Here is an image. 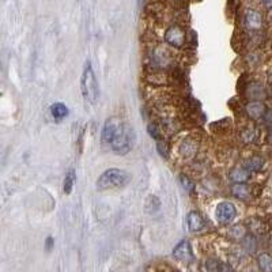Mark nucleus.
Segmentation results:
<instances>
[{
  "label": "nucleus",
  "instance_id": "obj_6",
  "mask_svg": "<svg viewBox=\"0 0 272 272\" xmlns=\"http://www.w3.org/2000/svg\"><path fill=\"white\" fill-rule=\"evenodd\" d=\"M244 25L251 32H259L264 25L262 14L256 10H246L244 15Z\"/></svg>",
  "mask_w": 272,
  "mask_h": 272
},
{
  "label": "nucleus",
  "instance_id": "obj_2",
  "mask_svg": "<svg viewBox=\"0 0 272 272\" xmlns=\"http://www.w3.org/2000/svg\"><path fill=\"white\" fill-rule=\"evenodd\" d=\"M80 89H82V96L85 98L86 102H89L91 105H96L100 97V89L97 83V78L90 61H87L82 72V79H80Z\"/></svg>",
  "mask_w": 272,
  "mask_h": 272
},
{
  "label": "nucleus",
  "instance_id": "obj_12",
  "mask_svg": "<svg viewBox=\"0 0 272 272\" xmlns=\"http://www.w3.org/2000/svg\"><path fill=\"white\" fill-rule=\"evenodd\" d=\"M231 193L233 196L241 200H248L251 198V189L245 184H235L234 187L231 188Z\"/></svg>",
  "mask_w": 272,
  "mask_h": 272
},
{
  "label": "nucleus",
  "instance_id": "obj_17",
  "mask_svg": "<svg viewBox=\"0 0 272 272\" xmlns=\"http://www.w3.org/2000/svg\"><path fill=\"white\" fill-rule=\"evenodd\" d=\"M198 150V144H195V142L192 140H185L181 147V154L184 157H192Z\"/></svg>",
  "mask_w": 272,
  "mask_h": 272
},
{
  "label": "nucleus",
  "instance_id": "obj_13",
  "mask_svg": "<svg viewBox=\"0 0 272 272\" xmlns=\"http://www.w3.org/2000/svg\"><path fill=\"white\" fill-rule=\"evenodd\" d=\"M51 114L56 120H61V118L68 116V108L65 107L64 104H61V102H56V104H54L51 107Z\"/></svg>",
  "mask_w": 272,
  "mask_h": 272
},
{
  "label": "nucleus",
  "instance_id": "obj_23",
  "mask_svg": "<svg viewBox=\"0 0 272 272\" xmlns=\"http://www.w3.org/2000/svg\"><path fill=\"white\" fill-rule=\"evenodd\" d=\"M215 272H233V270H231L230 266H227V264H220V263H219Z\"/></svg>",
  "mask_w": 272,
  "mask_h": 272
},
{
  "label": "nucleus",
  "instance_id": "obj_28",
  "mask_svg": "<svg viewBox=\"0 0 272 272\" xmlns=\"http://www.w3.org/2000/svg\"><path fill=\"white\" fill-rule=\"evenodd\" d=\"M271 132H272V131H271Z\"/></svg>",
  "mask_w": 272,
  "mask_h": 272
},
{
  "label": "nucleus",
  "instance_id": "obj_16",
  "mask_svg": "<svg viewBox=\"0 0 272 272\" xmlns=\"http://www.w3.org/2000/svg\"><path fill=\"white\" fill-rule=\"evenodd\" d=\"M74 184H75V171L68 170V173L65 174L64 185H63L65 195H69V193L72 192V189H74Z\"/></svg>",
  "mask_w": 272,
  "mask_h": 272
},
{
  "label": "nucleus",
  "instance_id": "obj_11",
  "mask_svg": "<svg viewBox=\"0 0 272 272\" xmlns=\"http://www.w3.org/2000/svg\"><path fill=\"white\" fill-rule=\"evenodd\" d=\"M188 227L191 231L193 233H196V231H200V230L204 227V219L202 218V215L196 211H191V213L188 214Z\"/></svg>",
  "mask_w": 272,
  "mask_h": 272
},
{
  "label": "nucleus",
  "instance_id": "obj_20",
  "mask_svg": "<svg viewBox=\"0 0 272 272\" xmlns=\"http://www.w3.org/2000/svg\"><path fill=\"white\" fill-rule=\"evenodd\" d=\"M235 234V240H241L244 235H245V231H244V229L241 227V226H235V227H233V229L230 230V235H234Z\"/></svg>",
  "mask_w": 272,
  "mask_h": 272
},
{
  "label": "nucleus",
  "instance_id": "obj_9",
  "mask_svg": "<svg viewBox=\"0 0 272 272\" xmlns=\"http://www.w3.org/2000/svg\"><path fill=\"white\" fill-rule=\"evenodd\" d=\"M248 116L252 118V120H259L262 118L264 114H266V107L264 104L260 101H252L249 102L245 108Z\"/></svg>",
  "mask_w": 272,
  "mask_h": 272
},
{
  "label": "nucleus",
  "instance_id": "obj_10",
  "mask_svg": "<svg viewBox=\"0 0 272 272\" xmlns=\"http://www.w3.org/2000/svg\"><path fill=\"white\" fill-rule=\"evenodd\" d=\"M249 176H251V171L246 167H234L229 173L230 180L235 184H245L249 180Z\"/></svg>",
  "mask_w": 272,
  "mask_h": 272
},
{
  "label": "nucleus",
  "instance_id": "obj_22",
  "mask_svg": "<svg viewBox=\"0 0 272 272\" xmlns=\"http://www.w3.org/2000/svg\"><path fill=\"white\" fill-rule=\"evenodd\" d=\"M147 129H149V134L151 138H154V139L160 138V129H158L157 125H154V124H150L149 128Z\"/></svg>",
  "mask_w": 272,
  "mask_h": 272
},
{
  "label": "nucleus",
  "instance_id": "obj_26",
  "mask_svg": "<svg viewBox=\"0 0 272 272\" xmlns=\"http://www.w3.org/2000/svg\"><path fill=\"white\" fill-rule=\"evenodd\" d=\"M268 82H270V85H272V71L268 74Z\"/></svg>",
  "mask_w": 272,
  "mask_h": 272
},
{
  "label": "nucleus",
  "instance_id": "obj_19",
  "mask_svg": "<svg viewBox=\"0 0 272 272\" xmlns=\"http://www.w3.org/2000/svg\"><path fill=\"white\" fill-rule=\"evenodd\" d=\"M241 138H242V142L244 143H251L255 139V129L253 128H245L241 134Z\"/></svg>",
  "mask_w": 272,
  "mask_h": 272
},
{
  "label": "nucleus",
  "instance_id": "obj_25",
  "mask_svg": "<svg viewBox=\"0 0 272 272\" xmlns=\"http://www.w3.org/2000/svg\"><path fill=\"white\" fill-rule=\"evenodd\" d=\"M52 248V238L51 237H48V240H47V249H51Z\"/></svg>",
  "mask_w": 272,
  "mask_h": 272
},
{
  "label": "nucleus",
  "instance_id": "obj_7",
  "mask_svg": "<svg viewBox=\"0 0 272 272\" xmlns=\"http://www.w3.org/2000/svg\"><path fill=\"white\" fill-rule=\"evenodd\" d=\"M173 257L182 263H189L193 260V253L191 244L188 241H181L180 244L173 249Z\"/></svg>",
  "mask_w": 272,
  "mask_h": 272
},
{
  "label": "nucleus",
  "instance_id": "obj_8",
  "mask_svg": "<svg viewBox=\"0 0 272 272\" xmlns=\"http://www.w3.org/2000/svg\"><path fill=\"white\" fill-rule=\"evenodd\" d=\"M120 124H121V121H120L118 118L113 117L108 120L107 123H105V125H104V128H102V143H112L113 138H114V135L117 132Z\"/></svg>",
  "mask_w": 272,
  "mask_h": 272
},
{
  "label": "nucleus",
  "instance_id": "obj_3",
  "mask_svg": "<svg viewBox=\"0 0 272 272\" xmlns=\"http://www.w3.org/2000/svg\"><path fill=\"white\" fill-rule=\"evenodd\" d=\"M135 142V134L132 127H129L128 124L121 123L118 127L117 132L113 138L110 147L118 155L128 154Z\"/></svg>",
  "mask_w": 272,
  "mask_h": 272
},
{
  "label": "nucleus",
  "instance_id": "obj_5",
  "mask_svg": "<svg viewBox=\"0 0 272 272\" xmlns=\"http://www.w3.org/2000/svg\"><path fill=\"white\" fill-rule=\"evenodd\" d=\"M235 215H237V210H235L234 204L230 202H222L217 206L215 210V218L219 223L229 224L234 220Z\"/></svg>",
  "mask_w": 272,
  "mask_h": 272
},
{
  "label": "nucleus",
  "instance_id": "obj_14",
  "mask_svg": "<svg viewBox=\"0 0 272 272\" xmlns=\"http://www.w3.org/2000/svg\"><path fill=\"white\" fill-rule=\"evenodd\" d=\"M259 267L263 272H272V256L268 253H262L257 257Z\"/></svg>",
  "mask_w": 272,
  "mask_h": 272
},
{
  "label": "nucleus",
  "instance_id": "obj_18",
  "mask_svg": "<svg viewBox=\"0 0 272 272\" xmlns=\"http://www.w3.org/2000/svg\"><path fill=\"white\" fill-rule=\"evenodd\" d=\"M263 163H264L263 158H260V157H252L251 160L248 161V167H246V169L249 171L260 170L263 167Z\"/></svg>",
  "mask_w": 272,
  "mask_h": 272
},
{
  "label": "nucleus",
  "instance_id": "obj_4",
  "mask_svg": "<svg viewBox=\"0 0 272 272\" xmlns=\"http://www.w3.org/2000/svg\"><path fill=\"white\" fill-rule=\"evenodd\" d=\"M165 41L170 47L174 48H182L187 43V32L180 25H171L165 32Z\"/></svg>",
  "mask_w": 272,
  "mask_h": 272
},
{
  "label": "nucleus",
  "instance_id": "obj_27",
  "mask_svg": "<svg viewBox=\"0 0 272 272\" xmlns=\"http://www.w3.org/2000/svg\"><path fill=\"white\" fill-rule=\"evenodd\" d=\"M263 1H264V3H268V1H271V0H263Z\"/></svg>",
  "mask_w": 272,
  "mask_h": 272
},
{
  "label": "nucleus",
  "instance_id": "obj_15",
  "mask_svg": "<svg viewBox=\"0 0 272 272\" xmlns=\"http://www.w3.org/2000/svg\"><path fill=\"white\" fill-rule=\"evenodd\" d=\"M144 207H146V211L150 214H154L157 213V211H160V199L157 198V196H154V195H150L149 198H147V200H146V206H144Z\"/></svg>",
  "mask_w": 272,
  "mask_h": 272
},
{
  "label": "nucleus",
  "instance_id": "obj_24",
  "mask_svg": "<svg viewBox=\"0 0 272 272\" xmlns=\"http://www.w3.org/2000/svg\"><path fill=\"white\" fill-rule=\"evenodd\" d=\"M157 147H158V150H160V153L162 157H167V150H166V146H163V149H162V144L158 143L157 144Z\"/></svg>",
  "mask_w": 272,
  "mask_h": 272
},
{
  "label": "nucleus",
  "instance_id": "obj_1",
  "mask_svg": "<svg viewBox=\"0 0 272 272\" xmlns=\"http://www.w3.org/2000/svg\"><path fill=\"white\" fill-rule=\"evenodd\" d=\"M131 181V174L123 169H108L102 173L97 180V189L107 191V189H116V188H124Z\"/></svg>",
  "mask_w": 272,
  "mask_h": 272
},
{
  "label": "nucleus",
  "instance_id": "obj_21",
  "mask_svg": "<svg viewBox=\"0 0 272 272\" xmlns=\"http://www.w3.org/2000/svg\"><path fill=\"white\" fill-rule=\"evenodd\" d=\"M180 182H181V185L184 187V189H187L188 192L193 191V182L191 181L188 177H185V176L180 177Z\"/></svg>",
  "mask_w": 272,
  "mask_h": 272
}]
</instances>
